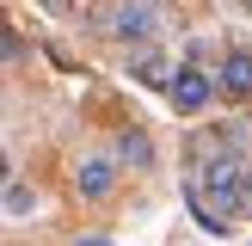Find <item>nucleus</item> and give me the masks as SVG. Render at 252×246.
Listing matches in <instances>:
<instances>
[{
  "label": "nucleus",
  "mask_w": 252,
  "mask_h": 246,
  "mask_svg": "<svg viewBox=\"0 0 252 246\" xmlns=\"http://www.w3.org/2000/svg\"><path fill=\"white\" fill-rule=\"evenodd\" d=\"M25 215H37V191L25 179H6V221H25Z\"/></svg>",
  "instance_id": "nucleus-6"
},
{
  "label": "nucleus",
  "mask_w": 252,
  "mask_h": 246,
  "mask_svg": "<svg viewBox=\"0 0 252 246\" xmlns=\"http://www.w3.org/2000/svg\"><path fill=\"white\" fill-rule=\"evenodd\" d=\"M191 209H197V221H203L209 234H228L234 215L252 209L246 203V166L228 160V154H209L203 166L191 172Z\"/></svg>",
  "instance_id": "nucleus-1"
},
{
  "label": "nucleus",
  "mask_w": 252,
  "mask_h": 246,
  "mask_svg": "<svg viewBox=\"0 0 252 246\" xmlns=\"http://www.w3.org/2000/svg\"><path fill=\"white\" fill-rule=\"evenodd\" d=\"M135 80H142V86H172L166 56H135Z\"/></svg>",
  "instance_id": "nucleus-8"
},
{
  "label": "nucleus",
  "mask_w": 252,
  "mask_h": 246,
  "mask_svg": "<svg viewBox=\"0 0 252 246\" xmlns=\"http://www.w3.org/2000/svg\"><path fill=\"white\" fill-rule=\"evenodd\" d=\"M74 191H80V203H105L117 191V154H105V148L80 154L74 160Z\"/></svg>",
  "instance_id": "nucleus-4"
},
{
  "label": "nucleus",
  "mask_w": 252,
  "mask_h": 246,
  "mask_svg": "<svg viewBox=\"0 0 252 246\" xmlns=\"http://www.w3.org/2000/svg\"><path fill=\"white\" fill-rule=\"evenodd\" d=\"M117 160H129V166H148V160H154L148 135H142V129H123V135H117Z\"/></svg>",
  "instance_id": "nucleus-7"
},
{
  "label": "nucleus",
  "mask_w": 252,
  "mask_h": 246,
  "mask_svg": "<svg viewBox=\"0 0 252 246\" xmlns=\"http://www.w3.org/2000/svg\"><path fill=\"white\" fill-rule=\"evenodd\" d=\"M49 6H62V0H49Z\"/></svg>",
  "instance_id": "nucleus-10"
},
{
  "label": "nucleus",
  "mask_w": 252,
  "mask_h": 246,
  "mask_svg": "<svg viewBox=\"0 0 252 246\" xmlns=\"http://www.w3.org/2000/svg\"><path fill=\"white\" fill-rule=\"evenodd\" d=\"M105 31L117 37V43H129V49L154 43V31H160V0H111Z\"/></svg>",
  "instance_id": "nucleus-2"
},
{
  "label": "nucleus",
  "mask_w": 252,
  "mask_h": 246,
  "mask_svg": "<svg viewBox=\"0 0 252 246\" xmlns=\"http://www.w3.org/2000/svg\"><path fill=\"white\" fill-rule=\"evenodd\" d=\"M246 203H252V166H246Z\"/></svg>",
  "instance_id": "nucleus-9"
},
{
  "label": "nucleus",
  "mask_w": 252,
  "mask_h": 246,
  "mask_svg": "<svg viewBox=\"0 0 252 246\" xmlns=\"http://www.w3.org/2000/svg\"><path fill=\"white\" fill-rule=\"evenodd\" d=\"M216 80L228 86L234 98H246V92H252V56H246V49H234V56L221 62V74H216Z\"/></svg>",
  "instance_id": "nucleus-5"
},
{
  "label": "nucleus",
  "mask_w": 252,
  "mask_h": 246,
  "mask_svg": "<svg viewBox=\"0 0 252 246\" xmlns=\"http://www.w3.org/2000/svg\"><path fill=\"white\" fill-rule=\"evenodd\" d=\"M216 74H203L197 62H179L172 68V86H166V98H172V111L179 117H197V111H209V98H216Z\"/></svg>",
  "instance_id": "nucleus-3"
}]
</instances>
